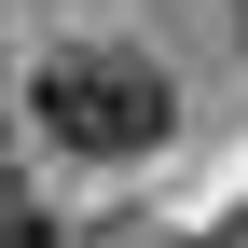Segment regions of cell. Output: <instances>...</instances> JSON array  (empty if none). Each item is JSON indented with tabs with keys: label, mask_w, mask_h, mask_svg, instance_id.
<instances>
[{
	"label": "cell",
	"mask_w": 248,
	"mask_h": 248,
	"mask_svg": "<svg viewBox=\"0 0 248 248\" xmlns=\"http://www.w3.org/2000/svg\"><path fill=\"white\" fill-rule=\"evenodd\" d=\"M234 28H248V0H234Z\"/></svg>",
	"instance_id": "3957f363"
},
{
	"label": "cell",
	"mask_w": 248,
	"mask_h": 248,
	"mask_svg": "<svg viewBox=\"0 0 248 248\" xmlns=\"http://www.w3.org/2000/svg\"><path fill=\"white\" fill-rule=\"evenodd\" d=\"M28 124H42L55 152H83V166H138V152H166L179 83L152 69L138 42H55L42 69H28Z\"/></svg>",
	"instance_id": "6da1fadb"
},
{
	"label": "cell",
	"mask_w": 248,
	"mask_h": 248,
	"mask_svg": "<svg viewBox=\"0 0 248 248\" xmlns=\"http://www.w3.org/2000/svg\"><path fill=\"white\" fill-rule=\"evenodd\" d=\"M0 248H69V234H55V207H28V193H0Z\"/></svg>",
	"instance_id": "7a4b0ae2"
}]
</instances>
